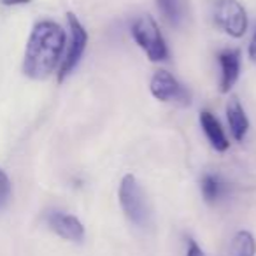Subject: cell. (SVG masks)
I'll use <instances>...</instances> for the list:
<instances>
[{
	"label": "cell",
	"mask_w": 256,
	"mask_h": 256,
	"mask_svg": "<svg viewBox=\"0 0 256 256\" xmlns=\"http://www.w3.org/2000/svg\"><path fill=\"white\" fill-rule=\"evenodd\" d=\"M212 18L221 30L235 39L242 37L248 30V14L237 0H214Z\"/></svg>",
	"instance_id": "4"
},
{
	"label": "cell",
	"mask_w": 256,
	"mask_h": 256,
	"mask_svg": "<svg viewBox=\"0 0 256 256\" xmlns=\"http://www.w3.org/2000/svg\"><path fill=\"white\" fill-rule=\"evenodd\" d=\"M186 256H206V252L202 251V248H200V246L196 244L195 240H192V238H190V242H188V251H186Z\"/></svg>",
	"instance_id": "15"
},
{
	"label": "cell",
	"mask_w": 256,
	"mask_h": 256,
	"mask_svg": "<svg viewBox=\"0 0 256 256\" xmlns=\"http://www.w3.org/2000/svg\"><path fill=\"white\" fill-rule=\"evenodd\" d=\"M218 62L221 67V93H228L240 74V51L223 50L218 54Z\"/></svg>",
	"instance_id": "8"
},
{
	"label": "cell",
	"mask_w": 256,
	"mask_h": 256,
	"mask_svg": "<svg viewBox=\"0 0 256 256\" xmlns=\"http://www.w3.org/2000/svg\"><path fill=\"white\" fill-rule=\"evenodd\" d=\"M9 196H11V181L8 174L0 168V207H4L9 202Z\"/></svg>",
	"instance_id": "14"
},
{
	"label": "cell",
	"mask_w": 256,
	"mask_h": 256,
	"mask_svg": "<svg viewBox=\"0 0 256 256\" xmlns=\"http://www.w3.org/2000/svg\"><path fill=\"white\" fill-rule=\"evenodd\" d=\"M200 124H202L204 134H206L207 140H209L214 150L223 153V151H226L230 148V142H228L226 136H224L220 121L210 110H202L200 112Z\"/></svg>",
	"instance_id": "9"
},
{
	"label": "cell",
	"mask_w": 256,
	"mask_h": 256,
	"mask_svg": "<svg viewBox=\"0 0 256 256\" xmlns=\"http://www.w3.org/2000/svg\"><path fill=\"white\" fill-rule=\"evenodd\" d=\"M65 48V32L54 22H39L30 34L23 72L32 79H44L56 68Z\"/></svg>",
	"instance_id": "1"
},
{
	"label": "cell",
	"mask_w": 256,
	"mask_h": 256,
	"mask_svg": "<svg viewBox=\"0 0 256 256\" xmlns=\"http://www.w3.org/2000/svg\"><path fill=\"white\" fill-rule=\"evenodd\" d=\"M162 16L172 26H179L184 20V2L182 0H156Z\"/></svg>",
	"instance_id": "13"
},
{
	"label": "cell",
	"mask_w": 256,
	"mask_h": 256,
	"mask_svg": "<svg viewBox=\"0 0 256 256\" xmlns=\"http://www.w3.org/2000/svg\"><path fill=\"white\" fill-rule=\"evenodd\" d=\"M151 95L160 102H179L188 106L192 102L190 92L167 70H158L153 74L150 82Z\"/></svg>",
	"instance_id": "6"
},
{
	"label": "cell",
	"mask_w": 256,
	"mask_h": 256,
	"mask_svg": "<svg viewBox=\"0 0 256 256\" xmlns=\"http://www.w3.org/2000/svg\"><path fill=\"white\" fill-rule=\"evenodd\" d=\"M228 252H230V256H256V240L251 232H237L232 238Z\"/></svg>",
	"instance_id": "12"
},
{
	"label": "cell",
	"mask_w": 256,
	"mask_h": 256,
	"mask_svg": "<svg viewBox=\"0 0 256 256\" xmlns=\"http://www.w3.org/2000/svg\"><path fill=\"white\" fill-rule=\"evenodd\" d=\"M249 56H251L252 60H256V30H254V34H252L251 42H249Z\"/></svg>",
	"instance_id": "16"
},
{
	"label": "cell",
	"mask_w": 256,
	"mask_h": 256,
	"mask_svg": "<svg viewBox=\"0 0 256 256\" xmlns=\"http://www.w3.org/2000/svg\"><path fill=\"white\" fill-rule=\"evenodd\" d=\"M4 6H25L28 4L30 0H0Z\"/></svg>",
	"instance_id": "17"
},
{
	"label": "cell",
	"mask_w": 256,
	"mask_h": 256,
	"mask_svg": "<svg viewBox=\"0 0 256 256\" xmlns=\"http://www.w3.org/2000/svg\"><path fill=\"white\" fill-rule=\"evenodd\" d=\"M132 36L151 62H165L168 58L167 42H165L160 26L154 22L153 16H139L132 25Z\"/></svg>",
	"instance_id": "3"
},
{
	"label": "cell",
	"mask_w": 256,
	"mask_h": 256,
	"mask_svg": "<svg viewBox=\"0 0 256 256\" xmlns=\"http://www.w3.org/2000/svg\"><path fill=\"white\" fill-rule=\"evenodd\" d=\"M67 22H68V28H70V44H68V51L65 54L64 62H62L60 72H58V81L60 82L65 81L76 70L82 54H84L86 44H88V32L82 26V23L78 20V16L68 12Z\"/></svg>",
	"instance_id": "5"
},
{
	"label": "cell",
	"mask_w": 256,
	"mask_h": 256,
	"mask_svg": "<svg viewBox=\"0 0 256 256\" xmlns=\"http://www.w3.org/2000/svg\"><path fill=\"white\" fill-rule=\"evenodd\" d=\"M46 221L48 226L65 240L81 242L84 238V226L72 214L62 212V210H50L46 214Z\"/></svg>",
	"instance_id": "7"
},
{
	"label": "cell",
	"mask_w": 256,
	"mask_h": 256,
	"mask_svg": "<svg viewBox=\"0 0 256 256\" xmlns=\"http://www.w3.org/2000/svg\"><path fill=\"white\" fill-rule=\"evenodd\" d=\"M226 118H228V124H230V132L234 136L235 140H244V137L248 136L249 130V120L246 116L244 107L240 106L237 96H232L226 104Z\"/></svg>",
	"instance_id": "10"
},
{
	"label": "cell",
	"mask_w": 256,
	"mask_h": 256,
	"mask_svg": "<svg viewBox=\"0 0 256 256\" xmlns=\"http://www.w3.org/2000/svg\"><path fill=\"white\" fill-rule=\"evenodd\" d=\"M120 206L123 209L124 216L132 221L134 224L144 228L150 223V209H148V200L144 195V190L136 176L126 174L123 176L120 182Z\"/></svg>",
	"instance_id": "2"
},
{
	"label": "cell",
	"mask_w": 256,
	"mask_h": 256,
	"mask_svg": "<svg viewBox=\"0 0 256 256\" xmlns=\"http://www.w3.org/2000/svg\"><path fill=\"white\" fill-rule=\"evenodd\" d=\"M200 192H202V196L206 202L218 204L224 196H228L230 184L220 174H206L200 179Z\"/></svg>",
	"instance_id": "11"
}]
</instances>
